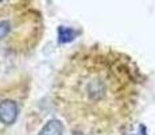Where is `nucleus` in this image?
Masks as SVG:
<instances>
[{
  "mask_svg": "<svg viewBox=\"0 0 155 135\" xmlns=\"http://www.w3.org/2000/svg\"><path fill=\"white\" fill-rule=\"evenodd\" d=\"M143 76L126 54L111 47H80L57 81L55 104L78 135H119L140 101Z\"/></svg>",
  "mask_w": 155,
  "mask_h": 135,
  "instance_id": "1",
  "label": "nucleus"
},
{
  "mask_svg": "<svg viewBox=\"0 0 155 135\" xmlns=\"http://www.w3.org/2000/svg\"><path fill=\"white\" fill-rule=\"evenodd\" d=\"M18 116V106L12 100H4L0 103V122L3 124H12Z\"/></svg>",
  "mask_w": 155,
  "mask_h": 135,
  "instance_id": "2",
  "label": "nucleus"
},
{
  "mask_svg": "<svg viewBox=\"0 0 155 135\" xmlns=\"http://www.w3.org/2000/svg\"><path fill=\"white\" fill-rule=\"evenodd\" d=\"M39 135H62V126L58 120H51L41 130Z\"/></svg>",
  "mask_w": 155,
  "mask_h": 135,
  "instance_id": "3",
  "label": "nucleus"
},
{
  "mask_svg": "<svg viewBox=\"0 0 155 135\" xmlns=\"http://www.w3.org/2000/svg\"><path fill=\"white\" fill-rule=\"evenodd\" d=\"M11 30H12V25H11L10 20H7V19L0 20V39L7 38L8 34L11 32Z\"/></svg>",
  "mask_w": 155,
  "mask_h": 135,
  "instance_id": "4",
  "label": "nucleus"
},
{
  "mask_svg": "<svg viewBox=\"0 0 155 135\" xmlns=\"http://www.w3.org/2000/svg\"><path fill=\"white\" fill-rule=\"evenodd\" d=\"M12 2H15V0H0V7H5V5L11 4Z\"/></svg>",
  "mask_w": 155,
  "mask_h": 135,
  "instance_id": "5",
  "label": "nucleus"
}]
</instances>
